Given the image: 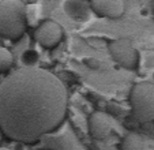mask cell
<instances>
[{"instance_id":"cell-1","label":"cell","mask_w":154,"mask_h":150,"mask_svg":"<svg viewBox=\"0 0 154 150\" xmlns=\"http://www.w3.org/2000/svg\"><path fill=\"white\" fill-rule=\"evenodd\" d=\"M67 89L48 70L20 67L0 82V130L6 138L34 143L67 117Z\"/></svg>"},{"instance_id":"cell-2","label":"cell","mask_w":154,"mask_h":150,"mask_svg":"<svg viewBox=\"0 0 154 150\" xmlns=\"http://www.w3.org/2000/svg\"><path fill=\"white\" fill-rule=\"evenodd\" d=\"M26 27V7L20 0L0 2V37L15 42L23 37Z\"/></svg>"},{"instance_id":"cell-3","label":"cell","mask_w":154,"mask_h":150,"mask_svg":"<svg viewBox=\"0 0 154 150\" xmlns=\"http://www.w3.org/2000/svg\"><path fill=\"white\" fill-rule=\"evenodd\" d=\"M130 107L132 116L139 123L154 121V83L149 81L138 82L130 92Z\"/></svg>"},{"instance_id":"cell-4","label":"cell","mask_w":154,"mask_h":150,"mask_svg":"<svg viewBox=\"0 0 154 150\" xmlns=\"http://www.w3.org/2000/svg\"><path fill=\"white\" fill-rule=\"evenodd\" d=\"M108 52L111 58L123 68L134 71L139 67L140 55L138 49L127 38H117L111 41L108 44Z\"/></svg>"},{"instance_id":"cell-5","label":"cell","mask_w":154,"mask_h":150,"mask_svg":"<svg viewBox=\"0 0 154 150\" xmlns=\"http://www.w3.org/2000/svg\"><path fill=\"white\" fill-rule=\"evenodd\" d=\"M64 37V30L60 23L52 19H45L35 27L34 40L38 45L45 49H53L61 42Z\"/></svg>"},{"instance_id":"cell-6","label":"cell","mask_w":154,"mask_h":150,"mask_svg":"<svg viewBox=\"0 0 154 150\" xmlns=\"http://www.w3.org/2000/svg\"><path fill=\"white\" fill-rule=\"evenodd\" d=\"M113 119L112 116H109L108 113L101 112V111H94L93 113H90L89 119H87V130L89 134L93 136L94 139H105L111 131L113 130Z\"/></svg>"},{"instance_id":"cell-7","label":"cell","mask_w":154,"mask_h":150,"mask_svg":"<svg viewBox=\"0 0 154 150\" xmlns=\"http://www.w3.org/2000/svg\"><path fill=\"white\" fill-rule=\"evenodd\" d=\"M91 12L100 18L119 19L124 14V2L123 0H90Z\"/></svg>"},{"instance_id":"cell-8","label":"cell","mask_w":154,"mask_h":150,"mask_svg":"<svg viewBox=\"0 0 154 150\" xmlns=\"http://www.w3.org/2000/svg\"><path fill=\"white\" fill-rule=\"evenodd\" d=\"M63 11L70 19L75 22H89L91 19V10L85 0H66L63 3Z\"/></svg>"},{"instance_id":"cell-9","label":"cell","mask_w":154,"mask_h":150,"mask_svg":"<svg viewBox=\"0 0 154 150\" xmlns=\"http://www.w3.org/2000/svg\"><path fill=\"white\" fill-rule=\"evenodd\" d=\"M119 150H147V147L142 136L135 133H130L122 139Z\"/></svg>"},{"instance_id":"cell-10","label":"cell","mask_w":154,"mask_h":150,"mask_svg":"<svg viewBox=\"0 0 154 150\" xmlns=\"http://www.w3.org/2000/svg\"><path fill=\"white\" fill-rule=\"evenodd\" d=\"M12 53L7 48H0V74H7L12 68Z\"/></svg>"},{"instance_id":"cell-11","label":"cell","mask_w":154,"mask_h":150,"mask_svg":"<svg viewBox=\"0 0 154 150\" xmlns=\"http://www.w3.org/2000/svg\"><path fill=\"white\" fill-rule=\"evenodd\" d=\"M20 61L23 67H37L38 61H40V53L35 49H26L22 52Z\"/></svg>"},{"instance_id":"cell-12","label":"cell","mask_w":154,"mask_h":150,"mask_svg":"<svg viewBox=\"0 0 154 150\" xmlns=\"http://www.w3.org/2000/svg\"><path fill=\"white\" fill-rule=\"evenodd\" d=\"M83 63H86V66L90 67V68H100V67H101V61L96 60V59H93V58L83 59Z\"/></svg>"},{"instance_id":"cell-13","label":"cell","mask_w":154,"mask_h":150,"mask_svg":"<svg viewBox=\"0 0 154 150\" xmlns=\"http://www.w3.org/2000/svg\"><path fill=\"white\" fill-rule=\"evenodd\" d=\"M149 3H150V8H151V14L154 17V0H149Z\"/></svg>"},{"instance_id":"cell-14","label":"cell","mask_w":154,"mask_h":150,"mask_svg":"<svg viewBox=\"0 0 154 150\" xmlns=\"http://www.w3.org/2000/svg\"><path fill=\"white\" fill-rule=\"evenodd\" d=\"M0 150H10L8 147H0Z\"/></svg>"},{"instance_id":"cell-15","label":"cell","mask_w":154,"mask_h":150,"mask_svg":"<svg viewBox=\"0 0 154 150\" xmlns=\"http://www.w3.org/2000/svg\"><path fill=\"white\" fill-rule=\"evenodd\" d=\"M153 77H154V74H153Z\"/></svg>"}]
</instances>
